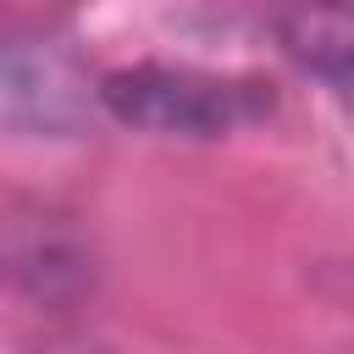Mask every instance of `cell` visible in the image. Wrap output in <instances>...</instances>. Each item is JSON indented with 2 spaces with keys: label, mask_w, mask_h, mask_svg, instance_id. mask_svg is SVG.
Returning a JSON list of instances; mask_svg holds the SVG:
<instances>
[{
  "label": "cell",
  "mask_w": 354,
  "mask_h": 354,
  "mask_svg": "<svg viewBox=\"0 0 354 354\" xmlns=\"http://www.w3.org/2000/svg\"><path fill=\"white\" fill-rule=\"evenodd\" d=\"M111 116L144 127V133H183V138H216L238 122H249L266 100L254 83L210 77L194 66H122L105 77Z\"/></svg>",
  "instance_id": "cell-1"
},
{
  "label": "cell",
  "mask_w": 354,
  "mask_h": 354,
  "mask_svg": "<svg viewBox=\"0 0 354 354\" xmlns=\"http://www.w3.org/2000/svg\"><path fill=\"white\" fill-rule=\"evenodd\" d=\"M282 39L304 66L354 72V6H310L282 17Z\"/></svg>",
  "instance_id": "cell-2"
}]
</instances>
